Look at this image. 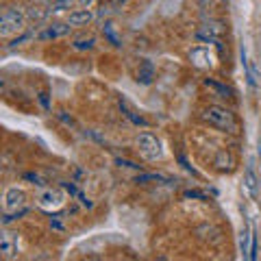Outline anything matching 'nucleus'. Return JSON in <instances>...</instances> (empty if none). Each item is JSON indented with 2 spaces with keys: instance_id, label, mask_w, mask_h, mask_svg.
Masks as SVG:
<instances>
[{
  "instance_id": "obj_1",
  "label": "nucleus",
  "mask_w": 261,
  "mask_h": 261,
  "mask_svg": "<svg viewBox=\"0 0 261 261\" xmlns=\"http://www.w3.org/2000/svg\"><path fill=\"white\" fill-rule=\"evenodd\" d=\"M202 120L209 122L211 126H216L218 130H224V133H235V130H238L235 113L226 107H220V105H209V107H205Z\"/></svg>"
},
{
  "instance_id": "obj_2",
  "label": "nucleus",
  "mask_w": 261,
  "mask_h": 261,
  "mask_svg": "<svg viewBox=\"0 0 261 261\" xmlns=\"http://www.w3.org/2000/svg\"><path fill=\"white\" fill-rule=\"evenodd\" d=\"M24 29V18L13 11V9H5L3 11V18H0V35L3 37H11L15 33H20Z\"/></svg>"
},
{
  "instance_id": "obj_3",
  "label": "nucleus",
  "mask_w": 261,
  "mask_h": 261,
  "mask_svg": "<svg viewBox=\"0 0 261 261\" xmlns=\"http://www.w3.org/2000/svg\"><path fill=\"white\" fill-rule=\"evenodd\" d=\"M137 146H140V150L144 152V157L146 159H150V161H154V159H161V154H163V150H161V142L154 137L152 133H140L137 135Z\"/></svg>"
},
{
  "instance_id": "obj_4",
  "label": "nucleus",
  "mask_w": 261,
  "mask_h": 261,
  "mask_svg": "<svg viewBox=\"0 0 261 261\" xmlns=\"http://www.w3.org/2000/svg\"><path fill=\"white\" fill-rule=\"evenodd\" d=\"M61 202H63V196L57 190H50V187H42V192L37 196V205L46 211L61 207Z\"/></svg>"
},
{
  "instance_id": "obj_5",
  "label": "nucleus",
  "mask_w": 261,
  "mask_h": 261,
  "mask_svg": "<svg viewBox=\"0 0 261 261\" xmlns=\"http://www.w3.org/2000/svg\"><path fill=\"white\" fill-rule=\"evenodd\" d=\"M15 252H18V233H11L5 228L0 233V255L5 259H13Z\"/></svg>"
},
{
  "instance_id": "obj_6",
  "label": "nucleus",
  "mask_w": 261,
  "mask_h": 261,
  "mask_svg": "<svg viewBox=\"0 0 261 261\" xmlns=\"http://www.w3.org/2000/svg\"><path fill=\"white\" fill-rule=\"evenodd\" d=\"M242 68H244V74H246V81H248V85L250 87H257L259 85V81H261V74H259V70L255 68V63L248 61V57H246V48H242Z\"/></svg>"
},
{
  "instance_id": "obj_7",
  "label": "nucleus",
  "mask_w": 261,
  "mask_h": 261,
  "mask_svg": "<svg viewBox=\"0 0 261 261\" xmlns=\"http://www.w3.org/2000/svg\"><path fill=\"white\" fill-rule=\"evenodd\" d=\"M24 202H27V194H24L22 190H18V187L7 190V194H5V211L24 207Z\"/></svg>"
},
{
  "instance_id": "obj_8",
  "label": "nucleus",
  "mask_w": 261,
  "mask_h": 261,
  "mask_svg": "<svg viewBox=\"0 0 261 261\" xmlns=\"http://www.w3.org/2000/svg\"><path fill=\"white\" fill-rule=\"evenodd\" d=\"M72 24H50V27H46L42 33H39V39L42 42H48V39H59V37H65L70 33Z\"/></svg>"
},
{
  "instance_id": "obj_9",
  "label": "nucleus",
  "mask_w": 261,
  "mask_h": 261,
  "mask_svg": "<svg viewBox=\"0 0 261 261\" xmlns=\"http://www.w3.org/2000/svg\"><path fill=\"white\" fill-rule=\"evenodd\" d=\"M244 190H246V194L250 196L252 200H257L259 196V178L255 174V168L248 166L246 172H244Z\"/></svg>"
},
{
  "instance_id": "obj_10",
  "label": "nucleus",
  "mask_w": 261,
  "mask_h": 261,
  "mask_svg": "<svg viewBox=\"0 0 261 261\" xmlns=\"http://www.w3.org/2000/svg\"><path fill=\"white\" fill-rule=\"evenodd\" d=\"M152 81H154V65H152V61L144 59V61L140 63V70H137V83L150 85Z\"/></svg>"
},
{
  "instance_id": "obj_11",
  "label": "nucleus",
  "mask_w": 261,
  "mask_h": 261,
  "mask_svg": "<svg viewBox=\"0 0 261 261\" xmlns=\"http://www.w3.org/2000/svg\"><path fill=\"white\" fill-rule=\"evenodd\" d=\"M92 20H94V13L89 9H79L68 15V24H72V27H87Z\"/></svg>"
},
{
  "instance_id": "obj_12",
  "label": "nucleus",
  "mask_w": 261,
  "mask_h": 261,
  "mask_svg": "<svg viewBox=\"0 0 261 261\" xmlns=\"http://www.w3.org/2000/svg\"><path fill=\"white\" fill-rule=\"evenodd\" d=\"M202 85H205L207 89H211V92H214L218 98H233V89L222 85V83H218L216 79H205V81H202Z\"/></svg>"
},
{
  "instance_id": "obj_13",
  "label": "nucleus",
  "mask_w": 261,
  "mask_h": 261,
  "mask_svg": "<svg viewBox=\"0 0 261 261\" xmlns=\"http://www.w3.org/2000/svg\"><path fill=\"white\" fill-rule=\"evenodd\" d=\"M216 168L218 170H222V172H231V170L235 168V159H233V154L228 152V150H218V157H216Z\"/></svg>"
},
{
  "instance_id": "obj_14",
  "label": "nucleus",
  "mask_w": 261,
  "mask_h": 261,
  "mask_svg": "<svg viewBox=\"0 0 261 261\" xmlns=\"http://www.w3.org/2000/svg\"><path fill=\"white\" fill-rule=\"evenodd\" d=\"M102 35L107 37L109 44H113L116 48L122 46V39H120V35L116 33V24H113V22H105V24H102Z\"/></svg>"
},
{
  "instance_id": "obj_15",
  "label": "nucleus",
  "mask_w": 261,
  "mask_h": 261,
  "mask_svg": "<svg viewBox=\"0 0 261 261\" xmlns=\"http://www.w3.org/2000/svg\"><path fill=\"white\" fill-rule=\"evenodd\" d=\"M250 235H252V228L240 233V252L244 259H250Z\"/></svg>"
},
{
  "instance_id": "obj_16",
  "label": "nucleus",
  "mask_w": 261,
  "mask_h": 261,
  "mask_svg": "<svg viewBox=\"0 0 261 261\" xmlns=\"http://www.w3.org/2000/svg\"><path fill=\"white\" fill-rule=\"evenodd\" d=\"M120 109H122V113H124V116H126L130 122H133V124H137V126H146V124H148V122H146L142 116H135V113L126 107V102L122 100V98H120Z\"/></svg>"
},
{
  "instance_id": "obj_17",
  "label": "nucleus",
  "mask_w": 261,
  "mask_h": 261,
  "mask_svg": "<svg viewBox=\"0 0 261 261\" xmlns=\"http://www.w3.org/2000/svg\"><path fill=\"white\" fill-rule=\"evenodd\" d=\"M148 181H157V183H170L168 176L157 174V172H150V174H137L135 176V183H148Z\"/></svg>"
},
{
  "instance_id": "obj_18",
  "label": "nucleus",
  "mask_w": 261,
  "mask_h": 261,
  "mask_svg": "<svg viewBox=\"0 0 261 261\" xmlns=\"http://www.w3.org/2000/svg\"><path fill=\"white\" fill-rule=\"evenodd\" d=\"M192 59H202V63L196 61V65L200 63V68H205V65H211V55H209L207 48H196V50H192Z\"/></svg>"
},
{
  "instance_id": "obj_19",
  "label": "nucleus",
  "mask_w": 261,
  "mask_h": 261,
  "mask_svg": "<svg viewBox=\"0 0 261 261\" xmlns=\"http://www.w3.org/2000/svg\"><path fill=\"white\" fill-rule=\"evenodd\" d=\"M94 44H96L94 37H79V39H74L72 48H74V50H92Z\"/></svg>"
},
{
  "instance_id": "obj_20",
  "label": "nucleus",
  "mask_w": 261,
  "mask_h": 261,
  "mask_svg": "<svg viewBox=\"0 0 261 261\" xmlns=\"http://www.w3.org/2000/svg\"><path fill=\"white\" fill-rule=\"evenodd\" d=\"M72 5H74V0H53V5H50V11H53V13L68 11V9H72Z\"/></svg>"
},
{
  "instance_id": "obj_21",
  "label": "nucleus",
  "mask_w": 261,
  "mask_h": 261,
  "mask_svg": "<svg viewBox=\"0 0 261 261\" xmlns=\"http://www.w3.org/2000/svg\"><path fill=\"white\" fill-rule=\"evenodd\" d=\"M183 196H185V198H192V200H202V202L209 200V196L205 192H200V190H185Z\"/></svg>"
},
{
  "instance_id": "obj_22",
  "label": "nucleus",
  "mask_w": 261,
  "mask_h": 261,
  "mask_svg": "<svg viewBox=\"0 0 261 261\" xmlns=\"http://www.w3.org/2000/svg\"><path fill=\"white\" fill-rule=\"evenodd\" d=\"M252 228V235H250V259L255 261L257 259V252H259V244H257V231H255V226H250Z\"/></svg>"
},
{
  "instance_id": "obj_23",
  "label": "nucleus",
  "mask_w": 261,
  "mask_h": 261,
  "mask_svg": "<svg viewBox=\"0 0 261 261\" xmlns=\"http://www.w3.org/2000/svg\"><path fill=\"white\" fill-rule=\"evenodd\" d=\"M24 181H31L33 185H37V187H44V178L39 176V174H35V172H27V174H24Z\"/></svg>"
},
{
  "instance_id": "obj_24",
  "label": "nucleus",
  "mask_w": 261,
  "mask_h": 261,
  "mask_svg": "<svg viewBox=\"0 0 261 261\" xmlns=\"http://www.w3.org/2000/svg\"><path fill=\"white\" fill-rule=\"evenodd\" d=\"M116 163H118V166L130 168V170H140V168H142L140 163H135V161H130V159H124V157H116Z\"/></svg>"
},
{
  "instance_id": "obj_25",
  "label": "nucleus",
  "mask_w": 261,
  "mask_h": 261,
  "mask_svg": "<svg viewBox=\"0 0 261 261\" xmlns=\"http://www.w3.org/2000/svg\"><path fill=\"white\" fill-rule=\"evenodd\" d=\"M61 187H63V190L68 192L70 196H79V192H81L79 187H76L74 183H72V181H61Z\"/></svg>"
},
{
  "instance_id": "obj_26",
  "label": "nucleus",
  "mask_w": 261,
  "mask_h": 261,
  "mask_svg": "<svg viewBox=\"0 0 261 261\" xmlns=\"http://www.w3.org/2000/svg\"><path fill=\"white\" fill-rule=\"evenodd\" d=\"M76 198L81 200V205H83V207H87V209H92V207H94V202L89 200V198H87V196H85L83 192H79V196H76Z\"/></svg>"
},
{
  "instance_id": "obj_27",
  "label": "nucleus",
  "mask_w": 261,
  "mask_h": 261,
  "mask_svg": "<svg viewBox=\"0 0 261 261\" xmlns=\"http://www.w3.org/2000/svg\"><path fill=\"white\" fill-rule=\"evenodd\" d=\"M57 116H59V120H63L68 126H74V120H72V118H70L65 111H59V113H57Z\"/></svg>"
},
{
  "instance_id": "obj_28",
  "label": "nucleus",
  "mask_w": 261,
  "mask_h": 261,
  "mask_svg": "<svg viewBox=\"0 0 261 261\" xmlns=\"http://www.w3.org/2000/svg\"><path fill=\"white\" fill-rule=\"evenodd\" d=\"M39 102H42V107L48 111V109H50V100H48V94L46 92H42V94H39Z\"/></svg>"
},
{
  "instance_id": "obj_29",
  "label": "nucleus",
  "mask_w": 261,
  "mask_h": 261,
  "mask_svg": "<svg viewBox=\"0 0 261 261\" xmlns=\"http://www.w3.org/2000/svg\"><path fill=\"white\" fill-rule=\"evenodd\" d=\"M50 226L55 228V231H63V224L59 222V216H53L50 218Z\"/></svg>"
},
{
  "instance_id": "obj_30",
  "label": "nucleus",
  "mask_w": 261,
  "mask_h": 261,
  "mask_svg": "<svg viewBox=\"0 0 261 261\" xmlns=\"http://www.w3.org/2000/svg\"><path fill=\"white\" fill-rule=\"evenodd\" d=\"M29 37H31V33H24V35H22V37H18V39H13V42H11L9 46H11V48H13V46H20L22 42H27V39H29Z\"/></svg>"
},
{
  "instance_id": "obj_31",
  "label": "nucleus",
  "mask_w": 261,
  "mask_h": 261,
  "mask_svg": "<svg viewBox=\"0 0 261 261\" xmlns=\"http://www.w3.org/2000/svg\"><path fill=\"white\" fill-rule=\"evenodd\" d=\"M178 161H181V166H183L185 170H190V172H194V174H196V170H194V168L190 166V163H187V161H185V157H178Z\"/></svg>"
},
{
  "instance_id": "obj_32",
  "label": "nucleus",
  "mask_w": 261,
  "mask_h": 261,
  "mask_svg": "<svg viewBox=\"0 0 261 261\" xmlns=\"http://www.w3.org/2000/svg\"><path fill=\"white\" fill-rule=\"evenodd\" d=\"M79 3L83 5V7H92V5H94V0H79Z\"/></svg>"
}]
</instances>
